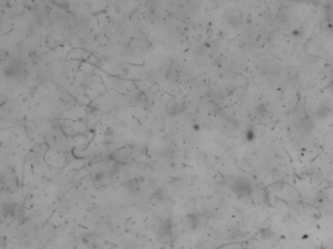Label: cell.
<instances>
[{"label":"cell","instance_id":"7a4b0ae2","mask_svg":"<svg viewBox=\"0 0 333 249\" xmlns=\"http://www.w3.org/2000/svg\"><path fill=\"white\" fill-rule=\"evenodd\" d=\"M187 225L191 230H195L199 225V218L195 214L187 215Z\"/></svg>","mask_w":333,"mask_h":249},{"label":"cell","instance_id":"5b68a950","mask_svg":"<svg viewBox=\"0 0 333 249\" xmlns=\"http://www.w3.org/2000/svg\"><path fill=\"white\" fill-rule=\"evenodd\" d=\"M36 249H42V248H39V247H38V248H36Z\"/></svg>","mask_w":333,"mask_h":249},{"label":"cell","instance_id":"6da1fadb","mask_svg":"<svg viewBox=\"0 0 333 249\" xmlns=\"http://www.w3.org/2000/svg\"><path fill=\"white\" fill-rule=\"evenodd\" d=\"M17 213V206L12 202L2 204V214L6 218H14Z\"/></svg>","mask_w":333,"mask_h":249},{"label":"cell","instance_id":"277c9868","mask_svg":"<svg viewBox=\"0 0 333 249\" xmlns=\"http://www.w3.org/2000/svg\"><path fill=\"white\" fill-rule=\"evenodd\" d=\"M105 177H106L105 171H97L93 175V181L96 182V183H101L105 179Z\"/></svg>","mask_w":333,"mask_h":249},{"label":"cell","instance_id":"3957f363","mask_svg":"<svg viewBox=\"0 0 333 249\" xmlns=\"http://www.w3.org/2000/svg\"><path fill=\"white\" fill-rule=\"evenodd\" d=\"M124 186H125V188H126V190L129 193H131V194H136V193H138L139 190H140L139 181L136 180V179L127 181L126 183L124 184Z\"/></svg>","mask_w":333,"mask_h":249}]
</instances>
